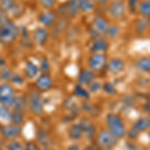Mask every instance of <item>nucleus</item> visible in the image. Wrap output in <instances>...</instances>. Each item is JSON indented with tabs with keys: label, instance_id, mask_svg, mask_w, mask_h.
Instances as JSON below:
<instances>
[{
	"label": "nucleus",
	"instance_id": "de8ad7c7",
	"mask_svg": "<svg viewBox=\"0 0 150 150\" xmlns=\"http://www.w3.org/2000/svg\"><path fill=\"white\" fill-rule=\"evenodd\" d=\"M83 150H91L90 149V146H86L85 148H83Z\"/></svg>",
	"mask_w": 150,
	"mask_h": 150
},
{
	"label": "nucleus",
	"instance_id": "2eb2a0df",
	"mask_svg": "<svg viewBox=\"0 0 150 150\" xmlns=\"http://www.w3.org/2000/svg\"><path fill=\"white\" fill-rule=\"evenodd\" d=\"M35 84H36V87H37L39 90L45 91V90H48V89L52 86V79L48 74L42 73L40 76L37 77Z\"/></svg>",
	"mask_w": 150,
	"mask_h": 150
},
{
	"label": "nucleus",
	"instance_id": "4be33fe9",
	"mask_svg": "<svg viewBox=\"0 0 150 150\" xmlns=\"http://www.w3.org/2000/svg\"><path fill=\"white\" fill-rule=\"evenodd\" d=\"M137 11L143 18L150 19V0H142L138 3Z\"/></svg>",
	"mask_w": 150,
	"mask_h": 150
},
{
	"label": "nucleus",
	"instance_id": "c9c22d12",
	"mask_svg": "<svg viewBox=\"0 0 150 150\" xmlns=\"http://www.w3.org/2000/svg\"><path fill=\"white\" fill-rule=\"evenodd\" d=\"M103 91L107 94H115L116 93V88L111 82H105L102 86Z\"/></svg>",
	"mask_w": 150,
	"mask_h": 150
},
{
	"label": "nucleus",
	"instance_id": "72a5a7b5",
	"mask_svg": "<svg viewBox=\"0 0 150 150\" xmlns=\"http://www.w3.org/2000/svg\"><path fill=\"white\" fill-rule=\"evenodd\" d=\"M88 92H91V93H96V92H98L99 90L101 89V84H100V82H98V81H92V82H90V83L88 84Z\"/></svg>",
	"mask_w": 150,
	"mask_h": 150
},
{
	"label": "nucleus",
	"instance_id": "9b49d317",
	"mask_svg": "<svg viewBox=\"0 0 150 150\" xmlns=\"http://www.w3.org/2000/svg\"><path fill=\"white\" fill-rule=\"evenodd\" d=\"M63 11L62 14H67L70 17H74L78 14V12L80 11L79 8V2L78 0H69L66 3L62 5Z\"/></svg>",
	"mask_w": 150,
	"mask_h": 150
},
{
	"label": "nucleus",
	"instance_id": "1a4fd4ad",
	"mask_svg": "<svg viewBox=\"0 0 150 150\" xmlns=\"http://www.w3.org/2000/svg\"><path fill=\"white\" fill-rule=\"evenodd\" d=\"M106 68L112 74L121 73L123 70L125 69V62L119 57H113L107 61Z\"/></svg>",
	"mask_w": 150,
	"mask_h": 150
},
{
	"label": "nucleus",
	"instance_id": "0eeeda50",
	"mask_svg": "<svg viewBox=\"0 0 150 150\" xmlns=\"http://www.w3.org/2000/svg\"><path fill=\"white\" fill-rule=\"evenodd\" d=\"M14 96H15L14 89L10 84L4 83L0 85V104L1 105L9 106Z\"/></svg>",
	"mask_w": 150,
	"mask_h": 150
},
{
	"label": "nucleus",
	"instance_id": "ddd939ff",
	"mask_svg": "<svg viewBox=\"0 0 150 150\" xmlns=\"http://www.w3.org/2000/svg\"><path fill=\"white\" fill-rule=\"evenodd\" d=\"M95 78V75L94 72L91 69H83L80 71V73L78 75V78H77V82H78L79 85L84 86L88 85L90 82H92Z\"/></svg>",
	"mask_w": 150,
	"mask_h": 150
},
{
	"label": "nucleus",
	"instance_id": "5701e85b",
	"mask_svg": "<svg viewBox=\"0 0 150 150\" xmlns=\"http://www.w3.org/2000/svg\"><path fill=\"white\" fill-rule=\"evenodd\" d=\"M67 26H68V21H67L66 18H62V19H60L58 22H55V25L52 30L53 36L56 37V36L61 35L62 33L64 32L65 29L67 28Z\"/></svg>",
	"mask_w": 150,
	"mask_h": 150
},
{
	"label": "nucleus",
	"instance_id": "a878e982",
	"mask_svg": "<svg viewBox=\"0 0 150 150\" xmlns=\"http://www.w3.org/2000/svg\"><path fill=\"white\" fill-rule=\"evenodd\" d=\"M120 33V27L117 24H113V25H110L108 27L107 31L105 32L106 37L109 38V39H115Z\"/></svg>",
	"mask_w": 150,
	"mask_h": 150
},
{
	"label": "nucleus",
	"instance_id": "a19ab883",
	"mask_svg": "<svg viewBox=\"0 0 150 150\" xmlns=\"http://www.w3.org/2000/svg\"><path fill=\"white\" fill-rule=\"evenodd\" d=\"M83 109L86 111V112L90 113V114H92L93 111H96V107L93 105H91L90 103H84L83 104Z\"/></svg>",
	"mask_w": 150,
	"mask_h": 150
},
{
	"label": "nucleus",
	"instance_id": "f257e3e1",
	"mask_svg": "<svg viewBox=\"0 0 150 150\" xmlns=\"http://www.w3.org/2000/svg\"><path fill=\"white\" fill-rule=\"evenodd\" d=\"M106 123H107L108 130L112 133L117 139L123 138L126 135L127 130L123 120L117 114L109 113L106 116Z\"/></svg>",
	"mask_w": 150,
	"mask_h": 150
},
{
	"label": "nucleus",
	"instance_id": "6e6552de",
	"mask_svg": "<svg viewBox=\"0 0 150 150\" xmlns=\"http://www.w3.org/2000/svg\"><path fill=\"white\" fill-rule=\"evenodd\" d=\"M0 133L6 139L16 138L21 133L20 125L16 124H0Z\"/></svg>",
	"mask_w": 150,
	"mask_h": 150
},
{
	"label": "nucleus",
	"instance_id": "7c9ffc66",
	"mask_svg": "<svg viewBox=\"0 0 150 150\" xmlns=\"http://www.w3.org/2000/svg\"><path fill=\"white\" fill-rule=\"evenodd\" d=\"M38 140H39L40 144L42 145L44 148H47V147L50 145L49 136H48L47 132L44 131V130H40L39 134H38Z\"/></svg>",
	"mask_w": 150,
	"mask_h": 150
},
{
	"label": "nucleus",
	"instance_id": "423d86ee",
	"mask_svg": "<svg viewBox=\"0 0 150 150\" xmlns=\"http://www.w3.org/2000/svg\"><path fill=\"white\" fill-rule=\"evenodd\" d=\"M28 106L30 110L35 114H40L43 110V99L39 92L34 91L29 94Z\"/></svg>",
	"mask_w": 150,
	"mask_h": 150
},
{
	"label": "nucleus",
	"instance_id": "ea45409f",
	"mask_svg": "<svg viewBox=\"0 0 150 150\" xmlns=\"http://www.w3.org/2000/svg\"><path fill=\"white\" fill-rule=\"evenodd\" d=\"M8 21H9V19H8V15H7V13L0 11V27L3 26L4 24H6Z\"/></svg>",
	"mask_w": 150,
	"mask_h": 150
},
{
	"label": "nucleus",
	"instance_id": "a211bd4d",
	"mask_svg": "<svg viewBox=\"0 0 150 150\" xmlns=\"http://www.w3.org/2000/svg\"><path fill=\"white\" fill-rule=\"evenodd\" d=\"M131 127L134 128L136 131L139 133L145 131V130H148L150 128V117L148 116H144V117H140L136 120Z\"/></svg>",
	"mask_w": 150,
	"mask_h": 150
},
{
	"label": "nucleus",
	"instance_id": "c85d7f7f",
	"mask_svg": "<svg viewBox=\"0 0 150 150\" xmlns=\"http://www.w3.org/2000/svg\"><path fill=\"white\" fill-rule=\"evenodd\" d=\"M79 8L82 12H89L94 8V2L92 0H78Z\"/></svg>",
	"mask_w": 150,
	"mask_h": 150
},
{
	"label": "nucleus",
	"instance_id": "39448f33",
	"mask_svg": "<svg viewBox=\"0 0 150 150\" xmlns=\"http://www.w3.org/2000/svg\"><path fill=\"white\" fill-rule=\"evenodd\" d=\"M108 14L113 19H121L126 13V5L123 0H112L108 6Z\"/></svg>",
	"mask_w": 150,
	"mask_h": 150
},
{
	"label": "nucleus",
	"instance_id": "b1692460",
	"mask_svg": "<svg viewBox=\"0 0 150 150\" xmlns=\"http://www.w3.org/2000/svg\"><path fill=\"white\" fill-rule=\"evenodd\" d=\"M135 65L139 70L144 72H150V58L149 57H140L136 60Z\"/></svg>",
	"mask_w": 150,
	"mask_h": 150
},
{
	"label": "nucleus",
	"instance_id": "e433bc0d",
	"mask_svg": "<svg viewBox=\"0 0 150 150\" xmlns=\"http://www.w3.org/2000/svg\"><path fill=\"white\" fill-rule=\"evenodd\" d=\"M39 3L43 8L49 10V9H51L55 6L56 0H39Z\"/></svg>",
	"mask_w": 150,
	"mask_h": 150
},
{
	"label": "nucleus",
	"instance_id": "dca6fc26",
	"mask_svg": "<svg viewBox=\"0 0 150 150\" xmlns=\"http://www.w3.org/2000/svg\"><path fill=\"white\" fill-rule=\"evenodd\" d=\"M48 38H49V33L45 28H36L33 32V39H34L35 43H37L40 46L44 45L47 42Z\"/></svg>",
	"mask_w": 150,
	"mask_h": 150
},
{
	"label": "nucleus",
	"instance_id": "79ce46f5",
	"mask_svg": "<svg viewBox=\"0 0 150 150\" xmlns=\"http://www.w3.org/2000/svg\"><path fill=\"white\" fill-rule=\"evenodd\" d=\"M24 150H40V148L37 144L33 143V142H28L24 147Z\"/></svg>",
	"mask_w": 150,
	"mask_h": 150
},
{
	"label": "nucleus",
	"instance_id": "6ab92c4d",
	"mask_svg": "<svg viewBox=\"0 0 150 150\" xmlns=\"http://www.w3.org/2000/svg\"><path fill=\"white\" fill-rule=\"evenodd\" d=\"M84 135L80 123L71 125L68 130V136L71 140H79Z\"/></svg>",
	"mask_w": 150,
	"mask_h": 150
},
{
	"label": "nucleus",
	"instance_id": "7ed1b4c3",
	"mask_svg": "<svg viewBox=\"0 0 150 150\" xmlns=\"http://www.w3.org/2000/svg\"><path fill=\"white\" fill-rule=\"evenodd\" d=\"M96 143L102 150H112L118 143V139L109 130H100L97 134Z\"/></svg>",
	"mask_w": 150,
	"mask_h": 150
},
{
	"label": "nucleus",
	"instance_id": "58836bf2",
	"mask_svg": "<svg viewBox=\"0 0 150 150\" xmlns=\"http://www.w3.org/2000/svg\"><path fill=\"white\" fill-rule=\"evenodd\" d=\"M10 80L12 82H14V83L19 84V85H21V84L23 83V78L19 74H13V73H12V76H11Z\"/></svg>",
	"mask_w": 150,
	"mask_h": 150
},
{
	"label": "nucleus",
	"instance_id": "20e7f679",
	"mask_svg": "<svg viewBox=\"0 0 150 150\" xmlns=\"http://www.w3.org/2000/svg\"><path fill=\"white\" fill-rule=\"evenodd\" d=\"M107 56L102 52H93L88 58V66L93 72H100L106 67Z\"/></svg>",
	"mask_w": 150,
	"mask_h": 150
},
{
	"label": "nucleus",
	"instance_id": "2f4dec72",
	"mask_svg": "<svg viewBox=\"0 0 150 150\" xmlns=\"http://www.w3.org/2000/svg\"><path fill=\"white\" fill-rule=\"evenodd\" d=\"M11 111L8 108V106L1 105L0 106V120L2 121H8L10 120Z\"/></svg>",
	"mask_w": 150,
	"mask_h": 150
},
{
	"label": "nucleus",
	"instance_id": "f03ea898",
	"mask_svg": "<svg viewBox=\"0 0 150 150\" xmlns=\"http://www.w3.org/2000/svg\"><path fill=\"white\" fill-rule=\"evenodd\" d=\"M19 34V28L13 21L9 20L6 24L0 27V43L8 45L16 40Z\"/></svg>",
	"mask_w": 150,
	"mask_h": 150
},
{
	"label": "nucleus",
	"instance_id": "9d476101",
	"mask_svg": "<svg viewBox=\"0 0 150 150\" xmlns=\"http://www.w3.org/2000/svg\"><path fill=\"white\" fill-rule=\"evenodd\" d=\"M110 26L107 19H105L102 16H97L92 20V28L98 34H105L108 27Z\"/></svg>",
	"mask_w": 150,
	"mask_h": 150
},
{
	"label": "nucleus",
	"instance_id": "bb28decb",
	"mask_svg": "<svg viewBox=\"0 0 150 150\" xmlns=\"http://www.w3.org/2000/svg\"><path fill=\"white\" fill-rule=\"evenodd\" d=\"M24 120V116L22 111H17V110H13L11 111V116H10V121L13 124L16 125H20Z\"/></svg>",
	"mask_w": 150,
	"mask_h": 150
},
{
	"label": "nucleus",
	"instance_id": "09e8293b",
	"mask_svg": "<svg viewBox=\"0 0 150 150\" xmlns=\"http://www.w3.org/2000/svg\"><path fill=\"white\" fill-rule=\"evenodd\" d=\"M148 135H149V138H150V131H149V134Z\"/></svg>",
	"mask_w": 150,
	"mask_h": 150
},
{
	"label": "nucleus",
	"instance_id": "f8f14e48",
	"mask_svg": "<svg viewBox=\"0 0 150 150\" xmlns=\"http://www.w3.org/2000/svg\"><path fill=\"white\" fill-rule=\"evenodd\" d=\"M56 13L53 12L51 10H46L42 13L39 14L38 16V20L41 24H43L44 26H47V27H50V26L54 25L55 22H56Z\"/></svg>",
	"mask_w": 150,
	"mask_h": 150
},
{
	"label": "nucleus",
	"instance_id": "aec40b11",
	"mask_svg": "<svg viewBox=\"0 0 150 150\" xmlns=\"http://www.w3.org/2000/svg\"><path fill=\"white\" fill-rule=\"evenodd\" d=\"M24 72H25V76L29 79L35 78L38 75L39 72V67L36 65L34 62L27 61L25 64V68H24Z\"/></svg>",
	"mask_w": 150,
	"mask_h": 150
},
{
	"label": "nucleus",
	"instance_id": "8fccbe9b",
	"mask_svg": "<svg viewBox=\"0 0 150 150\" xmlns=\"http://www.w3.org/2000/svg\"><path fill=\"white\" fill-rule=\"evenodd\" d=\"M1 68H2V67H0V69H1Z\"/></svg>",
	"mask_w": 150,
	"mask_h": 150
},
{
	"label": "nucleus",
	"instance_id": "a18cd8bd",
	"mask_svg": "<svg viewBox=\"0 0 150 150\" xmlns=\"http://www.w3.org/2000/svg\"><path fill=\"white\" fill-rule=\"evenodd\" d=\"M144 110H146V111H148V112H150V102L146 103L144 105Z\"/></svg>",
	"mask_w": 150,
	"mask_h": 150
},
{
	"label": "nucleus",
	"instance_id": "412c9836",
	"mask_svg": "<svg viewBox=\"0 0 150 150\" xmlns=\"http://www.w3.org/2000/svg\"><path fill=\"white\" fill-rule=\"evenodd\" d=\"M10 107L12 108V110H17V111H22L26 106V100L25 97L23 95H15L12 100V102L10 103Z\"/></svg>",
	"mask_w": 150,
	"mask_h": 150
},
{
	"label": "nucleus",
	"instance_id": "4468645a",
	"mask_svg": "<svg viewBox=\"0 0 150 150\" xmlns=\"http://www.w3.org/2000/svg\"><path fill=\"white\" fill-rule=\"evenodd\" d=\"M109 49V43L106 39L101 37H98L93 40L92 44L90 46L91 52H105Z\"/></svg>",
	"mask_w": 150,
	"mask_h": 150
},
{
	"label": "nucleus",
	"instance_id": "c756f323",
	"mask_svg": "<svg viewBox=\"0 0 150 150\" xmlns=\"http://www.w3.org/2000/svg\"><path fill=\"white\" fill-rule=\"evenodd\" d=\"M74 94L77 96V97L85 99V100H87V99L89 98V96H90V95H89L88 91H87L83 86L79 85V84L74 87Z\"/></svg>",
	"mask_w": 150,
	"mask_h": 150
},
{
	"label": "nucleus",
	"instance_id": "f704fd0d",
	"mask_svg": "<svg viewBox=\"0 0 150 150\" xmlns=\"http://www.w3.org/2000/svg\"><path fill=\"white\" fill-rule=\"evenodd\" d=\"M11 76H12V72L10 68H8V67H2L0 69V77L3 80H8V79L11 78Z\"/></svg>",
	"mask_w": 150,
	"mask_h": 150
},
{
	"label": "nucleus",
	"instance_id": "cd10ccee",
	"mask_svg": "<svg viewBox=\"0 0 150 150\" xmlns=\"http://www.w3.org/2000/svg\"><path fill=\"white\" fill-rule=\"evenodd\" d=\"M149 25V19L147 18H141L137 21L136 26H135V31H136L138 34H142L146 28L148 27Z\"/></svg>",
	"mask_w": 150,
	"mask_h": 150
},
{
	"label": "nucleus",
	"instance_id": "37998d69",
	"mask_svg": "<svg viewBox=\"0 0 150 150\" xmlns=\"http://www.w3.org/2000/svg\"><path fill=\"white\" fill-rule=\"evenodd\" d=\"M128 6H129L130 10L134 11L137 8V6H138V0H129L128 1Z\"/></svg>",
	"mask_w": 150,
	"mask_h": 150
},
{
	"label": "nucleus",
	"instance_id": "473e14b6",
	"mask_svg": "<svg viewBox=\"0 0 150 150\" xmlns=\"http://www.w3.org/2000/svg\"><path fill=\"white\" fill-rule=\"evenodd\" d=\"M7 150H24V147L17 140H12L7 144Z\"/></svg>",
	"mask_w": 150,
	"mask_h": 150
},
{
	"label": "nucleus",
	"instance_id": "49530a36",
	"mask_svg": "<svg viewBox=\"0 0 150 150\" xmlns=\"http://www.w3.org/2000/svg\"><path fill=\"white\" fill-rule=\"evenodd\" d=\"M99 2H100L101 4H105V3H107L108 1H109V0H98Z\"/></svg>",
	"mask_w": 150,
	"mask_h": 150
},
{
	"label": "nucleus",
	"instance_id": "393cba45",
	"mask_svg": "<svg viewBox=\"0 0 150 150\" xmlns=\"http://www.w3.org/2000/svg\"><path fill=\"white\" fill-rule=\"evenodd\" d=\"M15 6L14 0H0V11L8 13L9 11L13 10Z\"/></svg>",
	"mask_w": 150,
	"mask_h": 150
},
{
	"label": "nucleus",
	"instance_id": "4c0bfd02",
	"mask_svg": "<svg viewBox=\"0 0 150 150\" xmlns=\"http://www.w3.org/2000/svg\"><path fill=\"white\" fill-rule=\"evenodd\" d=\"M39 69L43 72V73H46V72H48L50 70V63H49V61H48L47 58L44 57L41 59Z\"/></svg>",
	"mask_w": 150,
	"mask_h": 150
},
{
	"label": "nucleus",
	"instance_id": "f3484780",
	"mask_svg": "<svg viewBox=\"0 0 150 150\" xmlns=\"http://www.w3.org/2000/svg\"><path fill=\"white\" fill-rule=\"evenodd\" d=\"M79 123L81 124L83 133L84 135H86L87 138H93V136L95 135V126H94L93 123L89 119H87V118H82Z\"/></svg>",
	"mask_w": 150,
	"mask_h": 150
},
{
	"label": "nucleus",
	"instance_id": "c03bdc74",
	"mask_svg": "<svg viewBox=\"0 0 150 150\" xmlns=\"http://www.w3.org/2000/svg\"><path fill=\"white\" fill-rule=\"evenodd\" d=\"M67 150H79V146L77 144H73L71 146H69Z\"/></svg>",
	"mask_w": 150,
	"mask_h": 150
}]
</instances>
